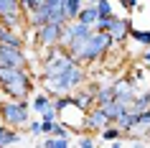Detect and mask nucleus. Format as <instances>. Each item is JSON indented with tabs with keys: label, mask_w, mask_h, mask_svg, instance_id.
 <instances>
[{
	"label": "nucleus",
	"mask_w": 150,
	"mask_h": 148,
	"mask_svg": "<svg viewBox=\"0 0 150 148\" xmlns=\"http://www.w3.org/2000/svg\"><path fill=\"white\" fill-rule=\"evenodd\" d=\"M0 92L10 100H28L33 92V77L25 66H0Z\"/></svg>",
	"instance_id": "obj_1"
},
{
	"label": "nucleus",
	"mask_w": 150,
	"mask_h": 148,
	"mask_svg": "<svg viewBox=\"0 0 150 148\" xmlns=\"http://www.w3.org/2000/svg\"><path fill=\"white\" fill-rule=\"evenodd\" d=\"M41 84L46 87V92L51 97H59V94H69L74 87H79L87 82V71H84V64H71L64 74H56V77H48V79H38Z\"/></svg>",
	"instance_id": "obj_2"
},
{
	"label": "nucleus",
	"mask_w": 150,
	"mask_h": 148,
	"mask_svg": "<svg viewBox=\"0 0 150 148\" xmlns=\"http://www.w3.org/2000/svg\"><path fill=\"white\" fill-rule=\"evenodd\" d=\"M115 46H117V44H115V39H112L107 31H92L87 46H84V51L79 54L76 61L79 64H94V61H99L102 56H107Z\"/></svg>",
	"instance_id": "obj_3"
},
{
	"label": "nucleus",
	"mask_w": 150,
	"mask_h": 148,
	"mask_svg": "<svg viewBox=\"0 0 150 148\" xmlns=\"http://www.w3.org/2000/svg\"><path fill=\"white\" fill-rule=\"evenodd\" d=\"M0 120L10 128H25L31 120V102L8 97L5 102H0Z\"/></svg>",
	"instance_id": "obj_4"
},
{
	"label": "nucleus",
	"mask_w": 150,
	"mask_h": 148,
	"mask_svg": "<svg viewBox=\"0 0 150 148\" xmlns=\"http://www.w3.org/2000/svg\"><path fill=\"white\" fill-rule=\"evenodd\" d=\"M0 66H25L28 69V56H25L23 46L0 44Z\"/></svg>",
	"instance_id": "obj_5"
},
{
	"label": "nucleus",
	"mask_w": 150,
	"mask_h": 148,
	"mask_svg": "<svg viewBox=\"0 0 150 148\" xmlns=\"http://www.w3.org/2000/svg\"><path fill=\"white\" fill-rule=\"evenodd\" d=\"M112 87H115V100H117V102H122L125 107H130L132 97L137 94V82L132 79V74L115 79V82H112Z\"/></svg>",
	"instance_id": "obj_6"
},
{
	"label": "nucleus",
	"mask_w": 150,
	"mask_h": 148,
	"mask_svg": "<svg viewBox=\"0 0 150 148\" xmlns=\"http://www.w3.org/2000/svg\"><path fill=\"white\" fill-rule=\"evenodd\" d=\"M61 31H64V23H43V26H38V28H36V44H38L41 49L59 46Z\"/></svg>",
	"instance_id": "obj_7"
},
{
	"label": "nucleus",
	"mask_w": 150,
	"mask_h": 148,
	"mask_svg": "<svg viewBox=\"0 0 150 148\" xmlns=\"http://www.w3.org/2000/svg\"><path fill=\"white\" fill-rule=\"evenodd\" d=\"M130 28H132V21H130V18H120L117 13H112V16H110L107 33L115 39V44H122V41L130 36Z\"/></svg>",
	"instance_id": "obj_8"
},
{
	"label": "nucleus",
	"mask_w": 150,
	"mask_h": 148,
	"mask_svg": "<svg viewBox=\"0 0 150 148\" xmlns=\"http://www.w3.org/2000/svg\"><path fill=\"white\" fill-rule=\"evenodd\" d=\"M104 125H110V120H107V115L102 112V107H99V105H97V107H89L87 112H84L81 130H87V133H99Z\"/></svg>",
	"instance_id": "obj_9"
},
{
	"label": "nucleus",
	"mask_w": 150,
	"mask_h": 148,
	"mask_svg": "<svg viewBox=\"0 0 150 148\" xmlns=\"http://www.w3.org/2000/svg\"><path fill=\"white\" fill-rule=\"evenodd\" d=\"M94 89L97 87H74L71 89V105L76 110H81V112H87L92 105H94Z\"/></svg>",
	"instance_id": "obj_10"
},
{
	"label": "nucleus",
	"mask_w": 150,
	"mask_h": 148,
	"mask_svg": "<svg viewBox=\"0 0 150 148\" xmlns=\"http://www.w3.org/2000/svg\"><path fill=\"white\" fill-rule=\"evenodd\" d=\"M0 44H13V46H23V33L10 28V26L0 23Z\"/></svg>",
	"instance_id": "obj_11"
},
{
	"label": "nucleus",
	"mask_w": 150,
	"mask_h": 148,
	"mask_svg": "<svg viewBox=\"0 0 150 148\" xmlns=\"http://www.w3.org/2000/svg\"><path fill=\"white\" fill-rule=\"evenodd\" d=\"M21 143V133H18V128H10V125H0V148L5 146H18Z\"/></svg>",
	"instance_id": "obj_12"
},
{
	"label": "nucleus",
	"mask_w": 150,
	"mask_h": 148,
	"mask_svg": "<svg viewBox=\"0 0 150 148\" xmlns=\"http://www.w3.org/2000/svg\"><path fill=\"white\" fill-rule=\"evenodd\" d=\"M97 18H99V13H97V5L94 3H84L79 10V16H76V21L84 26H94L97 23Z\"/></svg>",
	"instance_id": "obj_13"
},
{
	"label": "nucleus",
	"mask_w": 150,
	"mask_h": 148,
	"mask_svg": "<svg viewBox=\"0 0 150 148\" xmlns=\"http://www.w3.org/2000/svg\"><path fill=\"white\" fill-rule=\"evenodd\" d=\"M99 107H102V112L107 115V120H110V123H115V120H117L122 112H127V107L122 105V102H117V100L107 102V105H99Z\"/></svg>",
	"instance_id": "obj_14"
},
{
	"label": "nucleus",
	"mask_w": 150,
	"mask_h": 148,
	"mask_svg": "<svg viewBox=\"0 0 150 148\" xmlns=\"http://www.w3.org/2000/svg\"><path fill=\"white\" fill-rule=\"evenodd\" d=\"M112 100H115V87L112 84H104V87L94 89V105H107Z\"/></svg>",
	"instance_id": "obj_15"
},
{
	"label": "nucleus",
	"mask_w": 150,
	"mask_h": 148,
	"mask_svg": "<svg viewBox=\"0 0 150 148\" xmlns=\"http://www.w3.org/2000/svg\"><path fill=\"white\" fill-rule=\"evenodd\" d=\"M51 102H54V97H51L48 92H38V94H36V97L31 100V110L41 115V112H43V110H46L48 105H51Z\"/></svg>",
	"instance_id": "obj_16"
},
{
	"label": "nucleus",
	"mask_w": 150,
	"mask_h": 148,
	"mask_svg": "<svg viewBox=\"0 0 150 148\" xmlns=\"http://www.w3.org/2000/svg\"><path fill=\"white\" fill-rule=\"evenodd\" d=\"M99 133H102V138L107 140V143H120V140H122V135H125V133L120 130V128H117V125H115V123L104 125V128H102V130H99Z\"/></svg>",
	"instance_id": "obj_17"
},
{
	"label": "nucleus",
	"mask_w": 150,
	"mask_h": 148,
	"mask_svg": "<svg viewBox=\"0 0 150 148\" xmlns=\"http://www.w3.org/2000/svg\"><path fill=\"white\" fill-rule=\"evenodd\" d=\"M81 5H84L81 0H64V16H66V21H76Z\"/></svg>",
	"instance_id": "obj_18"
},
{
	"label": "nucleus",
	"mask_w": 150,
	"mask_h": 148,
	"mask_svg": "<svg viewBox=\"0 0 150 148\" xmlns=\"http://www.w3.org/2000/svg\"><path fill=\"white\" fill-rule=\"evenodd\" d=\"M10 13H23L21 0H0V16H10Z\"/></svg>",
	"instance_id": "obj_19"
},
{
	"label": "nucleus",
	"mask_w": 150,
	"mask_h": 148,
	"mask_svg": "<svg viewBox=\"0 0 150 148\" xmlns=\"http://www.w3.org/2000/svg\"><path fill=\"white\" fill-rule=\"evenodd\" d=\"M148 105H150V94L148 92H137L132 97V102H130V107H127V110H145Z\"/></svg>",
	"instance_id": "obj_20"
},
{
	"label": "nucleus",
	"mask_w": 150,
	"mask_h": 148,
	"mask_svg": "<svg viewBox=\"0 0 150 148\" xmlns=\"http://www.w3.org/2000/svg\"><path fill=\"white\" fill-rule=\"evenodd\" d=\"M48 135H56V138H69V140H71V135H74V133H71L66 125H61L59 120H54V123H51V133H48Z\"/></svg>",
	"instance_id": "obj_21"
},
{
	"label": "nucleus",
	"mask_w": 150,
	"mask_h": 148,
	"mask_svg": "<svg viewBox=\"0 0 150 148\" xmlns=\"http://www.w3.org/2000/svg\"><path fill=\"white\" fill-rule=\"evenodd\" d=\"M127 39L137 41V44H142V46H150V31H137V28H130V36Z\"/></svg>",
	"instance_id": "obj_22"
},
{
	"label": "nucleus",
	"mask_w": 150,
	"mask_h": 148,
	"mask_svg": "<svg viewBox=\"0 0 150 148\" xmlns=\"http://www.w3.org/2000/svg\"><path fill=\"white\" fill-rule=\"evenodd\" d=\"M71 146L69 138H56V135H48L46 140H43V148H66Z\"/></svg>",
	"instance_id": "obj_23"
},
{
	"label": "nucleus",
	"mask_w": 150,
	"mask_h": 148,
	"mask_svg": "<svg viewBox=\"0 0 150 148\" xmlns=\"http://www.w3.org/2000/svg\"><path fill=\"white\" fill-rule=\"evenodd\" d=\"M41 8V0H21V10H23V16H33L36 10Z\"/></svg>",
	"instance_id": "obj_24"
},
{
	"label": "nucleus",
	"mask_w": 150,
	"mask_h": 148,
	"mask_svg": "<svg viewBox=\"0 0 150 148\" xmlns=\"http://www.w3.org/2000/svg\"><path fill=\"white\" fill-rule=\"evenodd\" d=\"M97 5V13H99V18H110L115 10H112V5H110V0H97L94 3Z\"/></svg>",
	"instance_id": "obj_25"
},
{
	"label": "nucleus",
	"mask_w": 150,
	"mask_h": 148,
	"mask_svg": "<svg viewBox=\"0 0 150 148\" xmlns=\"http://www.w3.org/2000/svg\"><path fill=\"white\" fill-rule=\"evenodd\" d=\"M41 120H43V123H54V120H59V112H56L54 102H51V105H48V107L41 112Z\"/></svg>",
	"instance_id": "obj_26"
},
{
	"label": "nucleus",
	"mask_w": 150,
	"mask_h": 148,
	"mask_svg": "<svg viewBox=\"0 0 150 148\" xmlns=\"http://www.w3.org/2000/svg\"><path fill=\"white\" fill-rule=\"evenodd\" d=\"M76 146H81V148H92V146H97V138H94V135H81V138L76 140Z\"/></svg>",
	"instance_id": "obj_27"
},
{
	"label": "nucleus",
	"mask_w": 150,
	"mask_h": 148,
	"mask_svg": "<svg viewBox=\"0 0 150 148\" xmlns=\"http://www.w3.org/2000/svg\"><path fill=\"white\" fill-rule=\"evenodd\" d=\"M28 133H31L33 138H36V135H43V130H41V120H28Z\"/></svg>",
	"instance_id": "obj_28"
},
{
	"label": "nucleus",
	"mask_w": 150,
	"mask_h": 148,
	"mask_svg": "<svg viewBox=\"0 0 150 148\" xmlns=\"http://www.w3.org/2000/svg\"><path fill=\"white\" fill-rule=\"evenodd\" d=\"M122 3V8L127 10V13H135V10H140V3L137 0H120Z\"/></svg>",
	"instance_id": "obj_29"
},
{
	"label": "nucleus",
	"mask_w": 150,
	"mask_h": 148,
	"mask_svg": "<svg viewBox=\"0 0 150 148\" xmlns=\"http://www.w3.org/2000/svg\"><path fill=\"white\" fill-rule=\"evenodd\" d=\"M140 125L150 130V105H148L145 110H140Z\"/></svg>",
	"instance_id": "obj_30"
},
{
	"label": "nucleus",
	"mask_w": 150,
	"mask_h": 148,
	"mask_svg": "<svg viewBox=\"0 0 150 148\" xmlns=\"http://www.w3.org/2000/svg\"><path fill=\"white\" fill-rule=\"evenodd\" d=\"M81 3H97V0H81Z\"/></svg>",
	"instance_id": "obj_31"
},
{
	"label": "nucleus",
	"mask_w": 150,
	"mask_h": 148,
	"mask_svg": "<svg viewBox=\"0 0 150 148\" xmlns=\"http://www.w3.org/2000/svg\"><path fill=\"white\" fill-rule=\"evenodd\" d=\"M148 74H150V64H148Z\"/></svg>",
	"instance_id": "obj_32"
},
{
	"label": "nucleus",
	"mask_w": 150,
	"mask_h": 148,
	"mask_svg": "<svg viewBox=\"0 0 150 148\" xmlns=\"http://www.w3.org/2000/svg\"><path fill=\"white\" fill-rule=\"evenodd\" d=\"M148 94H150V89H148Z\"/></svg>",
	"instance_id": "obj_33"
}]
</instances>
